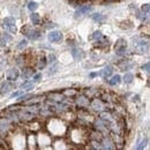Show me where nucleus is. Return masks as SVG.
<instances>
[{"label": "nucleus", "instance_id": "5701e85b", "mask_svg": "<svg viewBox=\"0 0 150 150\" xmlns=\"http://www.w3.org/2000/svg\"><path fill=\"white\" fill-rule=\"evenodd\" d=\"M134 80V75L132 73H126L123 76V82L125 83H132Z\"/></svg>", "mask_w": 150, "mask_h": 150}, {"label": "nucleus", "instance_id": "7ed1b4c3", "mask_svg": "<svg viewBox=\"0 0 150 150\" xmlns=\"http://www.w3.org/2000/svg\"><path fill=\"white\" fill-rule=\"evenodd\" d=\"M91 10H92V6H91V5H83V6H81L80 8L76 9V12H75V17L79 19V17H81V16H83V15H87V14H89Z\"/></svg>", "mask_w": 150, "mask_h": 150}, {"label": "nucleus", "instance_id": "f257e3e1", "mask_svg": "<svg viewBox=\"0 0 150 150\" xmlns=\"http://www.w3.org/2000/svg\"><path fill=\"white\" fill-rule=\"evenodd\" d=\"M89 105H90V107H91L93 111H96V112H102L103 110H105V103H104V100L100 99V98H95V99H92L89 103Z\"/></svg>", "mask_w": 150, "mask_h": 150}, {"label": "nucleus", "instance_id": "4be33fe9", "mask_svg": "<svg viewBox=\"0 0 150 150\" xmlns=\"http://www.w3.org/2000/svg\"><path fill=\"white\" fill-rule=\"evenodd\" d=\"M103 37H104V36H103V33H102L100 31H95V32L89 37V39H95V40L97 42V40H99V39L103 38Z\"/></svg>", "mask_w": 150, "mask_h": 150}, {"label": "nucleus", "instance_id": "2eb2a0df", "mask_svg": "<svg viewBox=\"0 0 150 150\" xmlns=\"http://www.w3.org/2000/svg\"><path fill=\"white\" fill-rule=\"evenodd\" d=\"M30 20H31V22H32L33 24H39V22H40V16H39V14L32 12L31 15H30Z\"/></svg>", "mask_w": 150, "mask_h": 150}, {"label": "nucleus", "instance_id": "e433bc0d", "mask_svg": "<svg viewBox=\"0 0 150 150\" xmlns=\"http://www.w3.org/2000/svg\"><path fill=\"white\" fill-rule=\"evenodd\" d=\"M107 1H112V0H107Z\"/></svg>", "mask_w": 150, "mask_h": 150}, {"label": "nucleus", "instance_id": "9b49d317", "mask_svg": "<svg viewBox=\"0 0 150 150\" xmlns=\"http://www.w3.org/2000/svg\"><path fill=\"white\" fill-rule=\"evenodd\" d=\"M23 33H26V36L29 38V39H37L39 36H40V33H39V31L38 30H33V29H26V31L23 30Z\"/></svg>", "mask_w": 150, "mask_h": 150}, {"label": "nucleus", "instance_id": "9d476101", "mask_svg": "<svg viewBox=\"0 0 150 150\" xmlns=\"http://www.w3.org/2000/svg\"><path fill=\"white\" fill-rule=\"evenodd\" d=\"M112 73H113V68H112V66H105L100 72H99V75L103 77V79H107V77H110L111 75H112Z\"/></svg>", "mask_w": 150, "mask_h": 150}, {"label": "nucleus", "instance_id": "f704fd0d", "mask_svg": "<svg viewBox=\"0 0 150 150\" xmlns=\"http://www.w3.org/2000/svg\"><path fill=\"white\" fill-rule=\"evenodd\" d=\"M49 58H50V62H54V60H56L54 54H50V56H49Z\"/></svg>", "mask_w": 150, "mask_h": 150}, {"label": "nucleus", "instance_id": "412c9836", "mask_svg": "<svg viewBox=\"0 0 150 150\" xmlns=\"http://www.w3.org/2000/svg\"><path fill=\"white\" fill-rule=\"evenodd\" d=\"M84 93H86V96H87L88 98H92V97H95V96H96L97 90L93 89V88H88V89L84 91Z\"/></svg>", "mask_w": 150, "mask_h": 150}, {"label": "nucleus", "instance_id": "a211bd4d", "mask_svg": "<svg viewBox=\"0 0 150 150\" xmlns=\"http://www.w3.org/2000/svg\"><path fill=\"white\" fill-rule=\"evenodd\" d=\"M91 17H92V20H93V21H96V22H103V21L105 20V16H104L103 14H99V13L92 14V15H91Z\"/></svg>", "mask_w": 150, "mask_h": 150}, {"label": "nucleus", "instance_id": "393cba45", "mask_svg": "<svg viewBox=\"0 0 150 150\" xmlns=\"http://www.w3.org/2000/svg\"><path fill=\"white\" fill-rule=\"evenodd\" d=\"M30 98H33V95H32V93L21 95V96H20V98H19V100H21V102H26V100H29Z\"/></svg>", "mask_w": 150, "mask_h": 150}, {"label": "nucleus", "instance_id": "473e14b6", "mask_svg": "<svg viewBox=\"0 0 150 150\" xmlns=\"http://www.w3.org/2000/svg\"><path fill=\"white\" fill-rule=\"evenodd\" d=\"M21 95H22V91H16V92L12 93L10 98H15V97H19V96H21Z\"/></svg>", "mask_w": 150, "mask_h": 150}, {"label": "nucleus", "instance_id": "bb28decb", "mask_svg": "<svg viewBox=\"0 0 150 150\" xmlns=\"http://www.w3.org/2000/svg\"><path fill=\"white\" fill-rule=\"evenodd\" d=\"M46 63H47V61L45 59V57L40 58V59H39V62H38V68H39V69H43V68L46 66Z\"/></svg>", "mask_w": 150, "mask_h": 150}, {"label": "nucleus", "instance_id": "6e6552de", "mask_svg": "<svg viewBox=\"0 0 150 150\" xmlns=\"http://www.w3.org/2000/svg\"><path fill=\"white\" fill-rule=\"evenodd\" d=\"M127 47V42L123 39V38H119L117 42H116V45H114V49H116V52L120 54L121 52H125Z\"/></svg>", "mask_w": 150, "mask_h": 150}, {"label": "nucleus", "instance_id": "39448f33", "mask_svg": "<svg viewBox=\"0 0 150 150\" xmlns=\"http://www.w3.org/2000/svg\"><path fill=\"white\" fill-rule=\"evenodd\" d=\"M47 99H49L50 102L57 104V103H61V102L65 100V96L62 95V92H52V93L49 95Z\"/></svg>", "mask_w": 150, "mask_h": 150}, {"label": "nucleus", "instance_id": "a878e982", "mask_svg": "<svg viewBox=\"0 0 150 150\" xmlns=\"http://www.w3.org/2000/svg\"><path fill=\"white\" fill-rule=\"evenodd\" d=\"M28 8H29V10H31V12H35L38 8V3L36 1H30L29 5H28Z\"/></svg>", "mask_w": 150, "mask_h": 150}, {"label": "nucleus", "instance_id": "6ab92c4d", "mask_svg": "<svg viewBox=\"0 0 150 150\" xmlns=\"http://www.w3.org/2000/svg\"><path fill=\"white\" fill-rule=\"evenodd\" d=\"M33 87H35V84H33L32 82H28V81H26V82H23V83L21 84V89L27 90V91L33 89Z\"/></svg>", "mask_w": 150, "mask_h": 150}, {"label": "nucleus", "instance_id": "1a4fd4ad", "mask_svg": "<svg viewBox=\"0 0 150 150\" xmlns=\"http://www.w3.org/2000/svg\"><path fill=\"white\" fill-rule=\"evenodd\" d=\"M102 148L103 149H116V146H114V143H113V141H112V139L111 137H102Z\"/></svg>", "mask_w": 150, "mask_h": 150}, {"label": "nucleus", "instance_id": "72a5a7b5", "mask_svg": "<svg viewBox=\"0 0 150 150\" xmlns=\"http://www.w3.org/2000/svg\"><path fill=\"white\" fill-rule=\"evenodd\" d=\"M32 76H33V81H38L42 75H40V74H36V75H32Z\"/></svg>", "mask_w": 150, "mask_h": 150}, {"label": "nucleus", "instance_id": "c756f323", "mask_svg": "<svg viewBox=\"0 0 150 150\" xmlns=\"http://www.w3.org/2000/svg\"><path fill=\"white\" fill-rule=\"evenodd\" d=\"M147 142H148V139L146 137V139H144V140H143V141H142V142H141V143H140V144H139V146L136 147V149H139V150H140V149H143V148L146 147Z\"/></svg>", "mask_w": 150, "mask_h": 150}, {"label": "nucleus", "instance_id": "cd10ccee", "mask_svg": "<svg viewBox=\"0 0 150 150\" xmlns=\"http://www.w3.org/2000/svg\"><path fill=\"white\" fill-rule=\"evenodd\" d=\"M27 45H28V42H27L26 39H22V40L17 44V49H19V50H23L24 47H27Z\"/></svg>", "mask_w": 150, "mask_h": 150}, {"label": "nucleus", "instance_id": "f3484780", "mask_svg": "<svg viewBox=\"0 0 150 150\" xmlns=\"http://www.w3.org/2000/svg\"><path fill=\"white\" fill-rule=\"evenodd\" d=\"M120 82H121L120 75H114V76H112L111 80H109V84L110 86H118Z\"/></svg>", "mask_w": 150, "mask_h": 150}, {"label": "nucleus", "instance_id": "20e7f679", "mask_svg": "<svg viewBox=\"0 0 150 150\" xmlns=\"http://www.w3.org/2000/svg\"><path fill=\"white\" fill-rule=\"evenodd\" d=\"M76 105L80 107V109H86V107H89V98L86 96V95H81L76 98L75 100Z\"/></svg>", "mask_w": 150, "mask_h": 150}, {"label": "nucleus", "instance_id": "423d86ee", "mask_svg": "<svg viewBox=\"0 0 150 150\" xmlns=\"http://www.w3.org/2000/svg\"><path fill=\"white\" fill-rule=\"evenodd\" d=\"M19 76H20V70L16 67H12V68L8 69V72H7V80L13 82V81L17 80Z\"/></svg>", "mask_w": 150, "mask_h": 150}, {"label": "nucleus", "instance_id": "c9c22d12", "mask_svg": "<svg viewBox=\"0 0 150 150\" xmlns=\"http://www.w3.org/2000/svg\"><path fill=\"white\" fill-rule=\"evenodd\" d=\"M96 75H98V73H91V74H90V77H93V76H96Z\"/></svg>", "mask_w": 150, "mask_h": 150}, {"label": "nucleus", "instance_id": "ddd939ff", "mask_svg": "<svg viewBox=\"0 0 150 150\" xmlns=\"http://www.w3.org/2000/svg\"><path fill=\"white\" fill-rule=\"evenodd\" d=\"M72 56L75 60H80L82 59V57H83V52L80 49H73L72 50Z\"/></svg>", "mask_w": 150, "mask_h": 150}, {"label": "nucleus", "instance_id": "7c9ffc66", "mask_svg": "<svg viewBox=\"0 0 150 150\" xmlns=\"http://www.w3.org/2000/svg\"><path fill=\"white\" fill-rule=\"evenodd\" d=\"M8 28H9V31H10L12 33H15V32L17 31V28H16V26H15V24H12V26H9Z\"/></svg>", "mask_w": 150, "mask_h": 150}, {"label": "nucleus", "instance_id": "f8f14e48", "mask_svg": "<svg viewBox=\"0 0 150 150\" xmlns=\"http://www.w3.org/2000/svg\"><path fill=\"white\" fill-rule=\"evenodd\" d=\"M137 50H139L140 53H148V50H149V44H148V42H143V40H142L141 43H139Z\"/></svg>", "mask_w": 150, "mask_h": 150}, {"label": "nucleus", "instance_id": "dca6fc26", "mask_svg": "<svg viewBox=\"0 0 150 150\" xmlns=\"http://www.w3.org/2000/svg\"><path fill=\"white\" fill-rule=\"evenodd\" d=\"M33 75V69H31V68H27V69H24L23 70V73H22V79L23 80H28L29 77H31Z\"/></svg>", "mask_w": 150, "mask_h": 150}, {"label": "nucleus", "instance_id": "f03ea898", "mask_svg": "<svg viewBox=\"0 0 150 150\" xmlns=\"http://www.w3.org/2000/svg\"><path fill=\"white\" fill-rule=\"evenodd\" d=\"M15 89V84L14 83H12V81H5V82H2V84H1V87H0V93L2 95V96H5V95H7L8 92H10L12 90Z\"/></svg>", "mask_w": 150, "mask_h": 150}, {"label": "nucleus", "instance_id": "aec40b11", "mask_svg": "<svg viewBox=\"0 0 150 150\" xmlns=\"http://www.w3.org/2000/svg\"><path fill=\"white\" fill-rule=\"evenodd\" d=\"M76 93H77V91L74 89H70V90L66 89L62 91V95H63L65 97H73V96H75Z\"/></svg>", "mask_w": 150, "mask_h": 150}, {"label": "nucleus", "instance_id": "b1692460", "mask_svg": "<svg viewBox=\"0 0 150 150\" xmlns=\"http://www.w3.org/2000/svg\"><path fill=\"white\" fill-rule=\"evenodd\" d=\"M3 23H5L7 27H9V26H12V24H15V19H14L13 16L5 17V19H3Z\"/></svg>", "mask_w": 150, "mask_h": 150}, {"label": "nucleus", "instance_id": "0eeeda50", "mask_svg": "<svg viewBox=\"0 0 150 150\" xmlns=\"http://www.w3.org/2000/svg\"><path fill=\"white\" fill-rule=\"evenodd\" d=\"M49 40L52 42V43H59L62 39V33L61 31H58V30H54V31H51L47 36Z\"/></svg>", "mask_w": 150, "mask_h": 150}, {"label": "nucleus", "instance_id": "c85d7f7f", "mask_svg": "<svg viewBox=\"0 0 150 150\" xmlns=\"http://www.w3.org/2000/svg\"><path fill=\"white\" fill-rule=\"evenodd\" d=\"M149 3H144L143 6H142V8H141V10H142V13L143 14H149Z\"/></svg>", "mask_w": 150, "mask_h": 150}, {"label": "nucleus", "instance_id": "2f4dec72", "mask_svg": "<svg viewBox=\"0 0 150 150\" xmlns=\"http://www.w3.org/2000/svg\"><path fill=\"white\" fill-rule=\"evenodd\" d=\"M149 66H150V63L149 62H147L146 65H143V66H142V69H143L146 73H149Z\"/></svg>", "mask_w": 150, "mask_h": 150}, {"label": "nucleus", "instance_id": "4468645a", "mask_svg": "<svg viewBox=\"0 0 150 150\" xmlns=\"http://www.w3.org/2000/svg\"><path fill=\"white\" fill-rule=\"evenodd\" d=\"M118 67H119L121 70L126 72V70H128V69L132 67V65L129 63V61H127V60H122V61H120L119 63H118Z\"/></svg>", "mask_w": 150, "mask_h": 150}]
</instances>
